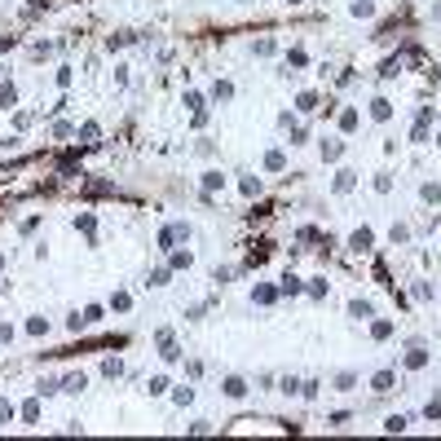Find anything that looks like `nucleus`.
<instances>
[{"label": "nucleus", "instance_id": "obj_2", "mask_svg": "<svg viewBox=\"0 0 441 441\" xmlns=\"http://www.w3.org/2000/svg\"><path fill=\"white\" fill-rule=\"evenodd\" d=\"M225 393H229V397H243L247 388H243V379H225Z\"/></svg>", "mask_w": 441, "mask_h": 441}, {"label": "nucleus", "instance_id": "obj_1", "mask_svg": "<svg viewBox=\"0 0 441 441\" xmlns=\"http://www.w3.org/2000/svg\"><path fill=\"white\" fill-rule=\"evenodd\" d=\"M353 247H357V252L371 247V229H357V234H353Z\"/></svg>", "mask_w": 441, "mask_h": 441}]
</instances>
